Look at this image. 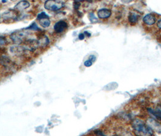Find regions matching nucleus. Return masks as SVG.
I'll return each instance as SVG.
<instances>
[{
  "label": "nucleus",
  "mask_w": 161,
  "mask_h": 136,
  "mask_svg": "<svg viewBox=\"0 0 161 136\" xmlns=\"http://www.w3.org/2000/svg\"><path fill=\"white\" fill-rule=\"evenodd\" d=\"M37 19L39 21V24L44 28H47L50 25V21L49 19V16L45 13L41 12L37 16Z\"/></svg>",
  "instance_id": "obj_5"
},
{
  "label": "nucleus",
  "mask_w": 161,
  "mask_h": 136,
  "mask_svg": "<svg viewBox=\"0 0 161 136\" xmlns=\"http://www.w3.org/2000/svg\"><path fill=\"white\" fill-rule=\"evenodd\" d=\"M147 111L150 114L151 117L161 122V104L158 105L155 108H148Z\"/></svg>",
  "instance_id": "obj_6"
},
{
  "label": "nucleus",
  "mask_w": 161,
  "mask_h": 136,
  "mask_svg": "<svg viewBox=\"0 0 161 136\" xmlns=\"http://www.w3.org/2000/svg\"><path fill=\"white\" fill-rule=\"evenodd\" d=\"M28 29H31V30H38L40 29L39 27H38V25H36V24L35 23H33L30 27H29L27 28Z\"/></svg>",
  "instance_id": "obj_13"
},
{
  "label": "nucleus",
  "mask_w": 161,
  "mask_h": 136,
  "mask_svg": "<svg viewBox=\"0 0 161 136\" xmlns=\"http://www.w3.org/2000/svg\"><path fill=\"white\" fill-rule=\"evenodd\" d=\"M30 3L27 1H21L19 2L15 6V10L18 11H23L25 9L29 8Z\"/></svg>",
  "instance_id": "obj_10"
},
{
  "label": "nucleus",
  "mask_w": 161,
  "mask_h": 136,
  "mask_svg": "<svg viewBox=\"0 0 161 136\" xmlns=\"http://www.w3.org/2000/svg\"><path fill=\"white\" fill-rule=\"evenodd\" d=\"M64 6V2L63 1H57V0H49L46 1L44 3V8L46 9L55 12L60 10Z\"/></svg>",
  "instance_id": "obj_2"
},
{
  "label": "nucleus",
  "mask_w": 161,
  "mask_h": 136,
  "mask_svg": "<svg viewBox=\"0 0 161 136\" xmlns=\"http://www.w3.org/2000/svg\"><path fill=\"white\" fill-rule=\"evenodd\" d=\"M84 34H87L86 35L88 36V37H90V36H91V34L90 33H89L88 32H84Z\"/></svg>",
  "instance_id": "obj_22"
},
{
  "label": "nucleus",
  "mask_w": 161,
  "mask_h": 136,
  "mask_svg": "<svg viewBox=\"0 0 161 136\" xmlns=\"http://www.w3.org/2000/svg\"><path fill=\"white\" fill-rule=\"evenodd\" d=\"M145 122L152 129L154 132L161 134V123L159 120L154 119L153 117H149L147 118Z\"/></svg>",
  "instance_id": "obj_3"
},
{
  "label": "nucleus",
  "mask_w": 161,
  "mask_h": 136,
  "mask_svg": "<svg viewBox=\"0 0 161 136\" xmlns=\"http://www.w3.org/2000/svg\"><path fill=\"white\" fill-rule=\"evenodd\" d=\"M67 27H68L67 23L63 20H61L58 21L56 23V24H55L54 30L57 33H62L64 32Z\"/></svg>",
  "instance_id": "obj_7"
},
{
  "label": "nucleus",
  "mask_w": 161,
  "mask_h": 136,
  "mask_svg": "<svg viewBox=\"0 0 161 136\" xmlns=\"http://www.w3.org/2000/svg\"><path fill=\"white\" fill-rule=\"evenodd\" d=\"M157 25H158V27L161 29V19H159V20H158V23H157Z\"/></svg>",
  "instance_id": "obj_21"
},
{
  "label": "nucleus",
  "mask_w": 161,
  "mask_h": 136,
  "mask_svg": "<svg viewBox=\"0 0 161 136\" xmlns=\"http://www.w3.org/2000/svg\"><path fill=\"white\" fill-rule=\"evenodd\" d=\"M27 33L24 31H16L10 35V38L15 44H20L25 38Z\"/></svg>",
  "instance_id": "obj_4"
},
{
  "label": "nucleus",
  "mask_w": 161,
  "mask_h": 136,
  "mask_svg": "<svg viewBox=\"0 0 161 136\" xmlns=\"http://www.w3.org/2000/svg\"><path fill=\"white\" fill-rule=\"evenodd\" d=\"M7 42V41L6 38L3 36H0V46H3L6 44Z\"/></svg>",
  "instance_id": "obj_16"
},
{
  "label": "nucleus",
  "mask_w": 161,
  "mask_h": 136,
  "mask_svg": "<svg viewBox=\"0 0 161 136\" xmlns=\"http://www.w3.org/2000/svg\"><path fill=\"white\" fill-rule=\"evenodd\" d=\"M84 65L86 66V67H90V66H92V65L93 64V63L90 61V60H87V61H86L85 62H84Z\"/></svg>",
  "instance_id": "obj_17"
},
{
  "label": "nucleus",
  "mask_w": 161,
  "mask_h": 136,
  "mask_svg": "<svg viewBox=\"0 0 161 136\" xmlns=\"http://www.w3.org/2000/svg\"><path fill=\"white\" fill-rule=\"evenodd\" d=\"M49 40L47 36H43L41 38L40 40H38V46H41V47H46L48 44Z\"/></svg>",
  "instance_id": "obj_12"
},
{
  "label": "nucleus",
  "mask_w": 161,
  "mask_h": 136,
  "mask_svg": "<svg viewBox=\"0 0 161 136\" xmlns=\"http://www.w3.org/2000/svg\"><path fill=\"white\" fill-rule=\"evenodd\" d=\"M96 56L95 55H90L89 58V60H90L92 63H94L96 61Z\"/></svg>",
  "instance_id": "obj_19"
},
{
  "label": "nucleus",
  "mask_w": 161,
  "mask_h": 136,
  "mask_svg": "<svg viewBox=\"0 0 161 136\" xmlns=\"http://www.w3.org/2000/svg\"><path fill=\"white\" fill-rule=\"evenodd\" d=\"M89 18H90V19L92 22H94V21H97V18L95 17V15H94V14H93V13H90L89 14Z\"/></svg>",
  "instance_id": "obj_14"
},
{
  "label": "nucleus",
  "mask_w": 161,
  "mask_h": 136,
  "mask_svg": "<svg viewBox=\"0 0 161 136\" xmlns=\"http://www.w3.org/2000/svg\"><path fill=\"white\" fill-rule=\"evenodd\" d=\"M78 37H79V39L80 40H83L84 39V38H85V35H84V33H80Z\"/></svg>",
  "instance_id": "obj_20"
},
{
  "label": "nucleus",
  "mask_w": 161,
  "mask_h": 136,
  "mask_svg": "<svg viewBox=\"0 0 161 136\" xmlns=\"http://www.w3.org/2000/svg\"><path fill=\"white\" fill-rule=\"evenodd\" d=\"M80 1H75L74 2V3H73V7H74V8L75 9H76V10H78L79 8H80Z\"/></svg>",
  "instance_id": "obj_15"
},
{
  "label": "nucleus",
  "mask_w": 161,
  "mask_h": 136,
  "mask_svg": "<svg viewBox=\"0 0 161 136\" xmlns=\"http://www.w3.org/2000/svg\"><path fill=\"white\" fill-rule=\"evenodd\" d=\"M95 134L97 136H105L104 134V133L101 131H100V130H96V131H95Z\"/></svg>",
  "instance_id": "obj_18"
},
{
  "label": "nucleus",
  "mask_w": 161,
  "mask_h": 136,
  "mask_svg": "<svg viewBox=\"0 0 161 136\" xmlns=\"http://www.w3.org/2000/svg\"><path fill=\"white\" fill-rule=\"evenodd\" d=\"M143 21L144 22L145 24L149 25H152L153 24H155L156 21V18L152 14H149L145 15L143 18Z\"/></svg>",
  "instance_id": "obj_9"
},
{
  "label": "nucleus",
  "mask_w": 161,
  "mask_h": 136,
  "mask_svg": "<svg viewBox=\"0 0 161 136\" xmlns=\"http://www.w3.org/2000/svg\"><path fill=\"white\" fill-rule=\"evenodd\" d=\"M111 15L112 11L108 8H101L97 11V16L101 19H107Z\"/></svg>",
  "instance_id": "obj_8"
},
{
  "label": "nucleus",
  "mask_w": 161,
  "mask_h": 136,
  "mask_svg": "<svg viewBox=\"0 0 161 136\" xmlns=\"http://www.w3.org/2000/svg\"><path fill=\"white\" fill-rule=\"evenodd\" d=\"M129 21L131 24H135L136 23L139 19V15L134 12H130L128 16Z\"/></svg>",
  "instance_id": "obj_11"
},
{
  "label": "nucleus",
  "mask_w": 161,
  "mask_h": 136,
  "mask_svg": "<svg viewBox=\"0 0 161 136\" xmlns=\"http://www.w3.org/2000/svg\"><path fill=\"white\" fill-rule=\"evenodd\" d=\"M112 136H123V135H121V134H115V135H113Z\"/></svg>",
  "instance_id": "obj_23"
},
{
  "label": "nucleus",
  "mask_w": 161,
  "mask_h": 136,
  "mask_svg": "<svg viewBox=\"0 0 161 136\" xmlns=\"http://www.w3.org/2000/svg\"><path fill=\"white\" fill-rule=\"evenodd\" d=\"M131 126L135 136H154V131L147 123L137 118L131 122Z\"/></svg>",
  "instance_id": "obj_1"
}]
</instances>
